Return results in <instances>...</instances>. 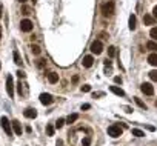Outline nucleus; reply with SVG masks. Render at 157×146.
<instances>
[{"mask_svg":"<svg viewBox=\"0 0 157 146\" xmlns=\"http://www.w3.org/2000/svg\"><path fill=\"white\" fill-rule=\"evenodd\" d=\"M108 136H111L112 138H117L122 136V128L119 125H111L110 128H108Z\"/></svg>","mask_w":157,"mask_h":146,"instance_id":"f257e3e1","label":"nucleus"},{"mask_svg":"<svg viewBox=\"0 0 157 146\" xmlns=\"http://www.w3.org/2000/svg\"><path fill=\"white\" fill-rule=\"evenodd\" d=\"M114 13V3L112 2H106L102 5V14L103 15H111Z\"/></svg>","mask_w":157,"mask_h":146,"instance_id":"f03ea898","label":"nucleus"},{"mask_svg":"<svg viewBox=\"0 0 157 146\" xmlns=\"http://www.w3.org/2000/svg\"><path fill=\"white\" fill-rule=\"evenodd\" d=\"M102 51H103V45H102V42L100 40L93 42V45H91V52L96 54V56H99V54H102Z\"/></svg>","mask_w":157,"mask_h":146,"instance_id":"7ed1b4c3","label":"nucleus"},{"mask_svg":"<svg viewBox=\"0 0 157 146\" xmlns=\"http://www.w3.org/2000/svg\"><path fill=\"white\" fill-rule=\"evenodd\" d=\"M0 122H2V128H3V131L6 132L8 136H13V126L9 125V120H8V118H6V117H2V120H0Z\"/></svg>","mask_w":157,"mask_h":146,"instance_id":"20e7f679","label":"nucleus"},{"mask_svg":"<svg viewBox=\"0 0 157 146\" xmlns=\"http://www.w3.org/2000/svg\"><path fill=\"white\" fill-rule=\"evenodd\" d=\"M20 29L23 31V32H31V31H32V22H31V20H28V19L22 20V23H20Z\"/></svg>","mask_w":157,"mask_h":146,"instance_id":"39448f33","label":"nucleus"},{"mask_svg":"<svg viewBox=\"0 0 157 146\" xmlns=\"http://www.w3.org/2000/svg\"><path fill=\"white\" fill-rule=\"evenodd\" d=\"M6 92L9 94V97H14V82L11 75H8L6 79Z\"/></svg>","mask_w":157,"mask_h":146,"instance_id":"423d86ee","label":"nucleus"},{"mask_svg":"<svg viewBox=\"0 0 157 146\" xmlns=\"http://www.w3.org/2000/svg\"><path fill=\"white\" fill-rule=\"evenodd\" d=\"M140 89H142V92L147 94V95H153L154 94V88H153V85H151V83H143Z\"/></svg>","mask_w":157,"mask_h":146,"instance_id":"0eeeda50","label":"nucleus"},{"mask_svg":"<svg viewBox=\"0 0 157 146\" xmlns=\"http://www.w3.org/2000/svg\"><path fill=\"white\" fill-rule=\"evenodd\" d=\"M40 102H42V105H51L52 103V95L51 94H40Z\"/></svg>","mask_w":157,"mask_h":146,"instance_id":"6e6552de","label":"nucleus"},{"mask_svg":"<svg viewBox=\"0 0 157 146\" xmlns=\"http://www.w3.org/2000/svg\"><path fill=\"white\" fill-rule=\"evenodd\" d=\"M23 114H25L26 118H36V117H37V111L32 109V108H28V109H25Z\"/></svg>","mask_w":157,"mask_h":146,"instance_id":"1a4fd4ad","label":"nucleus"},{"mask_svg":"<svg viewBox=\"0 0 157 146\" xmlns=\"http://www.w3.org/2000/svg\"><path fill=\"white\" fill-rule=\"evenodd\" d=\"M83 66L85 68H91L93 66V63H94V58H93V56H86V57H83Z\"/></svg>","mask_w":157,"mask_h":146,"instance_id":"9d476101","label":"nucleus"},{"mask_svg":"<svg viewBox=\"0 0 157 146\" xmlns=\"http://www.w3.org/2000/svg\"><path fill=\"white\" fill-rule=\"evenodd\" d=\"M11 126H13V131H14L15 134H17V136H22V131H23V129H22L20 123H19L17 120H14V122H13V125H11Z\"/></svg>","mask_w":157,"mask_h":146,"instance_id":"9b49d317","label":"nucleus"},{"mask_svg":"<svg viewBox=\"0 0 157 146\" xmlns=\"http://www.w3.org/2000/svg\"><path fill=\"white\" fill-rule=\"evenodd\" d=\"M111 92H114L116 95H119V97H123L125 95V92H123V89L122 88H119V86H111Z\"/></svg>","mask_w":157,"mask_h":146,"instance_id":"f8f14e48","label":"nucleus"},{"mask_svg":"<svg viewBox=\"0 0 157 146\" xmlns=\"http://www.w3.org/2000/svg\"><path fill=\"white\" fill-rule=\"evenodd\" d=\"M143 22H145V25H156V19L153 17V15H149V14H147L143 17Z\"/></svg>","mask_w":157,"mask_h":146,"instance_id":"ddd939ff","label":"nucleus"},{"mask_svg":"<svg viewBox=\"0 0 157 146\" xmlns=\"http://www.w3.org/2000/svg\"><path fill=\"white\" fill-rule=\"evenodd\" d=\"M136 23H137L136 15H129V29H131V31L136 29Z\"/></svg>","mask_w":157,"mask_h":146,"instance_id":"4468645a","label":"nucleus"},{"mask_svg":"<svg viewBox=\"0 0 157 146\" xmlns=\"http://www.w3.org/2000/svg\"><path fill=\"white\" fill-rule=\"evenodd\" d=\"M48 80H50V83H57L59 75L56 72H50V74H48Z\"/></svg>","mask_w":157,"mask_h":146,"instance_id":"2eb2a0df","label":"nucleus"},{"mask_svg":"<svg viewBox=\"0 0 157 146\" xmlns=\"http://www.w3.org/2000/svg\"><path fill=\"white\" fill-rule=\"evenodd\" d=\"M148 62H149V65H153V66H157V54L148 56Z\"/></svg>","mask_w":157,"mask_h":146,"instance_id":"dca6fc26","label":"nucleus"},{"mask_svg":"<svg viewBox=\"0 0 157 146\" xmlns=\"http://www.w3.org/2000/svg\"><path fill=\"white\" fill-rule=\"evenodd\" d=\"M13 57H14V62H15V65H22V58H20V54H19V51H14V52H13Z\"/></svg>","mask_w":157,"mask_h":146,"instance_id":"f3484780","label":"nucleus"},{"mask_svg":"<svg viewBox=\"0 0 157 146\" xmlns=\"http://www.w3.org/2000/svg\"><path fill=\"white\" fill-rule=\"evenodd\" d=\"M147 48L149 51H157V42H148L147 43Z\"/></svg>","mask_w":157,"mask_h":146,"instance_id":"a211bd4d","label":"nucleus"},{"mask_svg":"<svg viewBox=\"0 0 157 146\" xmlns=\"http://www.w3.org/2000/svg\"><path fill=\"white\" fill-rule=\"evenodd\" d=\"M77 118H79V114H71V115H68L66 123H69V125H71V123H74L75 120H77Z\"/></svg>","mask_w":157,"mask_h":146,"instance_id":"6ab92c4d","label":"nucleus"},{"mask_svg":"<svg viewBox=\"0 0 157 146\" xmlns=\"http://www.w3.org/2000/svg\"><path fill=\"white\" fill-rule=\"evenodd\" d=\"M133 136H136V137H143L145 132L142 131V129H136V128H134V129H133Z\"/></svg>","mask_w":157,"mask_h":146,"instance_id":"aec40b11","label":"nucleus"},{"mask_svg":"<svg viewBox=\"0 0 157 146\" xmlns=\"http://www.w3.org/2000/svg\"><path fill=\"white\" fill-rule=\"evenodd\" d=\"M108 56H110V57H114V56H116V48H114V46H110V48H108Z\"/></svg>","mask_w":157,"mask_h":146,"instance_id":"412c9836","label":"nucleus"},{"mask_svg":"<svg viewBox=\"0 0 157 146\" xmlns=\"http://www.w3.org/2000/svg\"><path fill=\"white\" fill-rule=\"evenodd\" d=\"M46 134H48V136H54V126L52 125L46 126Z\"/></svg>","mask_w":157,"mask_h":146,"instance_id":"4be33fe9","label":"nucleus"},{"mask_svg":"<svg viewBox=\"0 0 157 146\" xmlns=\"http://www.w3.org/2000/svg\"><path fill=\"white\" fill-rule=\"evenodd\" d=\"M31 51H32V54L39 56V54H40V48H39V46H36V45H32V46H31Z\"/></svg>","mask_w":157,"mask_h":146,"instance_id":"5701e85b","label":"nucleus"},{"mask_svg":"<svg viewBox=\"0 0 157 146\" xmlns=\"http://www.w3.org/2000/svg\"><path fill=\"white\" fill-rule=\"evenodd\" d=\"M149 79L154 80V82H157V69H154V71L149 72Z\"/></svg>","mask_w":157,"mask_h":146,"instance_id":"b1692460","label":"nucleus"},{"mask_svg":"<svg viewBox=\"0 0 157 146\" xmlns=\"http://www.w3.org/2000/svg\"><path fill=\"white\" fill-rule=\"evenodd\" d=\"M149 35L153 37V40H156V42H157V28H153V29H151Z\"/></svg>","mask_w":157,"mask_h":146,"instance_id":"393cba45","label":"nucleus"},{"mask_svg":"<svg viewBox=\"0 0 157 146\" xmlns=\"http://www.w3.org/2000/svg\"><path fill=\"white\" fill-rule=\"evenodd\" d=\"M63 125H65V120H63V118H59V120L56 122V128H57V129H60Z\"/></svg>","mask_w":157,"mask_h":146,"instance_id":"a878e982","label":"nucleus"},{"mask_svg":"<svg viewBox=\"0 0 157 146\" xmlns=\"http://www.w3.org/2000/svg\"><path fill=\"white\" fill-rule=\"evenodd\" d=\"M136 103L140 106V108H143V109H147V106H145V103H143V102L142 100H140V99H137V97H136Z\"/></svg>","mask_w":157,"mask_h":146,"instance_id":"bb28decb","label":"nucleus"},{"mask_svg":"<svg viewBox=\"0 0 157 146\" xmlns=\"http://www.w3.org/2000/svg\"><path fill=\"white\" fill-rule=\"evenodd\" d=\"M82 91H83V92H89V91H91V86H89V85H83V86H82Z\"/></svg>","mask_w":157,"mask_h":146,"instance_id":"cd10ccee","label":"nucleus"},{"mask_svg":"<svg viewBox=\"0 0 157 146\" xmlns=\"http://www.w3.org/2000/svg\"><path fill=\"white\" fill-rule=\"evenodd\" d=\"M91 145V138L89 137H85V140H83V146H89Z\"/></svg>","mask_w":157,"mask_h":146,"instance_id":"c85d7f7f","label":"nucleus"},{"mask_svg":"<svg viewBox=\"0 0 157 146\" xmlns=\"http://www.w3.org/2000/svg\"><path fill=\"white\" fill-rule=\"evenodd\" d=\"M37 66L43 68V66H45V60H39V62H37Z\"/></svg>","mask_w":157,"mask_h":146,"instance_id":"c756f323","label":"nucleus"},{"mask_svg":"<svg viewBox=\"0 0 157 146\" xmlns=\"http://www.w3.org/2000/svg\"><path fill=\"white\" fill-rule=\"evenodd\" d=\"M17 75H19L20 79H25V75H26V74H25L23 71H17Z\"/></svg>","mask_w":157,"mask_h":146,"instance_id":"7c9ffc66","label":"nucleus"},{"mask_svg":"<svg viewBox=\"0 0 157 146\" xmlns=\"http://www.w3.org/2000/svg\"><path fill=\"white\" fill-rule=\"evenodd\" d=\"M153 14H154V19L157 20V5L154 6V9H153Z\"/></svg>","mask_w":157,"mask_h":146,"instance_id":"2f4dec72","label":"nucleus"},{"mask_svg":"<svg viewBox=\"0 0 157 146\" xmlns=\"http://www.w3.org/2000/svg\"><path fill=\"white\" fill-rule=\"evenodd\" d=\"M114 82L116 83H122V77H119V75H117V77H114Z\"/></svg>","mask_w":157,"mask_h":146,"instance_id":"473e14b6","label":"nucleus"},{"mask_svg":"<svg viewBox=\"0 0 157 146\" xmlns=\"http://www.w3.org/2000/svg\"><path fill=\"white\" fill-rule=\"evenodd\" d=\"M89 108H91V105H88V103L82 105V109H89Z\"/></svg>","mask_w":157,"mask_h":146,"instance_id":"72a5a7b5","label":"nucleus"},{"mask_svg":"<svg viewBox=\"0 0 157 146\" xmlns=\"http://www.w3.org/2000/svg\"><path fill=\"white\" fill-rule=\"evenodd\" d=\"M17 89H19V92H20V94H22V82H20V83H19V85H17Z\"/></svg>","mask_w":157,"mask_h":146,"instance_id":"f704fd0d","label":"nucleus"},{"mask_svg":"<svg viewBox=\"0 0 157 146\" xmlns=\"http://www.w3.org/2000/svg\"><path fill=\"white\" fill-rule=\"evenodd\" d=\"M56 146H63V143H62V140H59V142L56 143Z\"/></svg>","mask_w":157,"mask_h":146,"instance_id":"c9c22d12","label":"nucleus"},{"mask_svg":"<svg viewBox=\"0 0 157 146\" xmlns=\"http://www.w3.org/2000/svg\"><path fill=\"white\" fill-rule=\"evenodd\" d=\"M19 2H22V3H25V2H26V0H19Z\"/></svg>","mask_w":157,"mask_h":146,"instance_id":"e433bc0d","label":"nucleus"},{"mask_svg":"<svg viewBox=\"0 0 157 146\" xmlns=\"http://www.w3.org/2000/svg\"><path fill=\"white\" fill-rule=\"evenodd\" d=\"M0 37H2V29H0Z\"/></svg>","mask_w":157,"mask_h":146,"instance_id":"4c0bfd02","label":"nucleus"},{"mask_svg":"<svg viewBox=\"0 0 157 146\" xmlns=\"http://www.w3.org/2000/svg\"><path fill=\"white\" fill-rule=\"evenodd\" d=\"M0 69H2V63H0Z\"/></svg>","mask_w":157,"mask_h":146,"instance_id":"58836bf2","label":"nucleus"},{"mask_svg":"<svg viewBox=\"0 0 157 146\" xmlns=\"http://www.w3.org/2000/svg\"><path fill=\"white\" fill-rule=\"evenodd\" d=\"M156 106H157V102H156Z\"/></svg>","mask_w":157,"mask_h":146,"instance_id":"ea45409f","label":"nucleus"}]
</instances>
